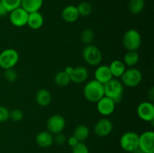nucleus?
Here are the masks:
<instances>
[{
    "instance_id": "9d476101",
    "label": "nucleus",
    "mask_w": 154,
    "mask_h": 153,
    "mask_svg": "<svg viewBox=\"0 0 154 153\" xmlns=\"http://www.w3.org/2000/svg\"><path fill=\"white\" fill-rule=\"evenodd\" d=\"M138 116L146 122L154 121V104L153 102L143 101L138 105L136 109Z\"/></svg>"
},
{
    "instance_id": "f3484780",
    "label": "nucleus",
    "mask_w": 154,
    "mask_h": 153,
    "mask_svg": "<svg viewBox=\"0 0 154 153\" xmlns=\"http://www.w3.org/2000/svg\"><path fill=\"white\" fill-rule=\"evenodd\" d=\"M36 144L42 148H48L54 144V134L48 130H42L35 136Z\"/></svg>"
},
{
    "instance_id": "423d86ee",
    "label": "nucleus",
    "mask_w": 154,
    "mask_h": 153,
    "mask_svg": "<svg viewBox=\"0 0 154 153\" xmlns=\"http://www.w3.org/2000/svg\"><path fill=\"white\" fill-rule=\"evenodd\" d=\"M20 56L13 48H8L0 52V67L3 69L13 68L19 62Z\"/></svg>"
},
{
    "instance_id": "412c9836",
    "label": "nucleus",
    "mask_w": 154,
    "mask_h": 153,
    "mask_svg": "<svg viewBox=\"0 0 154 153\" xmlns=\"http://www.w3.org/2000/svg\"><path fill=\"white\" fill-rule=\"evenodd\" d=\"M109 67L111 73L112 74L113 77L118 78L123 75L124 71L126 70V65L123 61L118 59H115L111 62L110 64L108 65Z\"/></svg>"
},
{
    "instance_id": "7ed1b4c3",
    "label": "nucleus",
    "mask_w": 154,
    "mask_h": 153,
    "mask_svg": "<svg viewBox=\"0 0 154 153\" xmlns=\"http://www.w3.org/2000/svg\"><path fill=\"white\" fill-rule=\"evenodd\" d=\"M142 42L141 35L138 30L130 28L124 33L123 37V45L127 51H137Z\"/></svg>"
},
{
    "instance_id": "a211bd4d",
    "label": "nucleus",
    "mask_w": 154,
    "mask_h": 153,
    "mask_svg": "<svg viewBox=\"0 0 154 153\" xmlns=\"http://www.w3.org/2000/svg\"><path fill=\"white\" fill-rule=\"evenodd\" d=\"M44 21V16L40 11L29 13L27 25L32 29L38 30L42 28Z\"/></svg>"
},
{
    "instance_id": "7c9ffc66",
    "label": "nucleus",
    "mask_w": 154,
    "mask_h": 153,
    "mask_svg": "<svg viewBox=\"0 0 154 153\" xmlns=\"http://www.w3.org/2000/svg\"><path fill=\"white\" fill-rule=\"evenodd\" d=\"M72 153H90L87 146L84 142H79L72 147Z\"/></svg>"
},
{
    "instance_id": "2f4dec72",
    "label": "nucleus",
    "mask_w": 154,
    "mask_h": 153,
    "mask_svg": "<svg viewBox=\"0 0 154 153\" xmlns=\"http://www.w3.org/2000/svg\"><path fill=\"white\" fill-rule=\"evenodd\" d=\"M10 118V110L6 106H0V122H5Z\"/></svg>"
},
{
    "instance_id": "6e6552de",
    "label": "nucleus",
    "mask_w": 154,
    "mask_h": 153,
    "mask_svg": "<svg viewBox=\"0 0 154 153\" xmlns=\"http://www.w3.org/2000/svg\"><path fill=\"white\" fill-rule=\"evenodd\" d=\"M64 71L69 76L71 82L77 84L85 82L89 76L88 70L84 66H67L65 68Z\"/></svg>"
},
{
    "instance_id": "f8f14e48",
    "label": "nucleus",
    "mask_w": 154,
    "mask_h": 153,
    "mask_svg": "<svg viewBox=\"0 0 154 153\" xmlns=\"http://www.w3.org/2000/svg\"><path fill=\"white\" fill-rule=\"evenodd\" d=\"M138 148L144 153H154V132L146 130L139 135Z\"/></svg>"
},
{
    "instance_id": "5701e85b",
    "label": "nucleus",
    "mask_w": 154,
    "mask_h": 153,
    "mask_svg": "<svg viewBox=\"0 0 154 153\" xmlns=\"http://www.w3.org/2000/svg\"><path fill=\"white\" fill-rule=\"evenodd\" d=\"M139 54L137 51H127L123 56V62L128 67L132 68L139 62Z\"/></svg>"
},
{
    "instance_id": "aec40b11",
    "label": "nucleus",
    "mask_w": 154,
    "mask_h": 153,
    "mask_svg": "<svg viewBox=\"0 0 154 153\" xmlns=\"http://www.w3.org/2000/svg\"><path fill=\"white\" fill-rule=\"evenodd\" d=\"M44 0H21V5L23 8L28 13L39 11L43 5Z\"/></svg>"
},
{
    "instance_id": "20e7f679",
    "label": "nucleus",
    "mask_w": 154,
    "mask_h": 153,
    "mask_svg": "<svg viewBox=\"0 0 154 153\" xmlns=\"http://www.w3.org/2000/svg\"><path fill=\"white\" fill-rule=\"evenodd\" d=\"M82 57L84 62L90 66H98L102 61V53L97 46L86 45L83 49Z\"/></svg>"
},
{
    "instance_id": "c85d7f7f",
    "label": "nucleus",
    "mask_w": 154,
    "mask_h": 153,
    "mask_svg": "<svg viewBox=\"0 0 154 153\" xmlns=\"http://www.w3.org/2000/svg\"><path fill=\"white\" fill-rule=\"evenodd\" d=\"M3 76L5 80L8 82H14L17 79V73L16 70L13 68H8L4 70Z\"/></svg>"
},
{
    "instance_id": "2eb2a0df",
    "label": "nucleus",
    "mask_w": 154,
    "mask_h": 153,
    "mask_svg": "<svg viewBox=\"0 0 154 153\" xmlns=\"http://www.w3.org/2000/svg\"><path fill=\"white\" fill-rule=\"evenodd\" d=\"M95 80L102 84H105L111 80L113 77L109 67L106 64H99L96 69L94 73Z\"/></svg>"
},
{
    "instance_id": "ddd939ff",
    "label": "nucleus",
    "mask_w": 154,
    "mask_h": 153,
    "mask_svg": "<svg viewBox=\"0 0 154 153\" xmlns=\"http://www.w3.org/2000/svg\"><path fill=\"white\" fill-rule=\"evenodd\" d=\"M113 128V122L109 118H102L96 122L93 127V130L96 136L99 137H105L112 132Z\"/></svg>"
},
{
    "instance_id": "9b49d317",
    "label": "nucleus",
    "mask_w": 154,
    "mask_h": 153,
    "mask_svg": "<svg viewBox=\"0 0 154 153\" xmlns=\"http://www.w3.org/2000/svg\"><path fill=\"white\" fill-rule=\"evenodd\" d=\"M29 13L22 7H19L9 12V20L16 27H23L27 25Z\"/></svg>"
},
{
    "instance_id": "f257e3e1",
    "label": "nucleus",
    "mask_w": 154,
    "mask_h": 153,
    "mask_svg": "<svg viewBox=\"0 0 154 153\" xmlns=\"http://www.w3.org/2000/svg\"><path fill=\"white\" fill-rule=\"evenodd\" d=\"M84 98L91 103H96L105 96L104 84L96 80H92L86 83L83 90Z\"/></svg>"
},
{
    "instance_id": "39448f33",
    "label": "nucleus",
    "mask_w": 154,
    "mask_h": 153,
    "mask_svg": "<svg viewBox=\"0 0 154 153\" xmlns=\"http://www.w3.org/2000/svg\"><path fill=\"white\" fill-rule=\"evenodd\" d=\"M121 82L123 86L134 88L141 83L142 80V73L136 68H129L126 69L121 76Z\"/></svg>"
},
{
    "instance_id": "f704fd0d",
    "label": "nucleus",
    "mask_w": 154,
    "mask_h": 153,
    "mask_svg": "<svg viewBox=\"0 0 154 153\" xmlns=\"http://www.w3.org/2000/svg\"><path fill=\"white\" fill-rule=\"evenodd\" d=\"M8 14V10H6V8H5V6H4V4H2V1L0 0V17L6 16Z\"/></svg>"
},
{
    "instance_id": "b1692460",
    "label": "nucleus",
    "mask_w": 154,
    "mask_h": 153,
    "mask_svg": "<svg viewBox=\"0 0 154 153\" xmlns=\"http://www.w3.org/2000/svg\"><path fill=\"white\" fill-rule=\"evenodd\" d=\"M144 6H145L144 0H129L128 8L132 14H139L143 11Z\"/></svg>"
},
{
    "instance_id": "a878e982",
    "label": "nucleus",
    "mask_w": 154,
    "mask_h": 153,
    "mask_svg": "<svg viewBox=\"0 0 154 153\" xmlns=\"http://www.w3.org/2000/svg\"><path fill=\"white\" fill-rule=\"evenodd\" d=\"M95 38V33L90 28H85L81 34V40L84 44H92Z\"/></svg>"
},
{
    "instance_id": "cd10ccee",
    "label": "nucleus",
    "mask_w": 154,
    "mask_h": 153,
    "mask_svg": "<svg viewBox=\"0 0 154 153\" xmlns=\"http://www.w3.org/2000/svg\"><path fill=\"white\" fill-rule=\"evenodd\" d=\"M1 1L8 13L20 7L21 5V0H1Z\"/></svg>"
},
{
    "instance_id": "473e14b6",
    "label": "nucleus",
    "mask_w": 154,
    "mask_h": 153,
    "mask_svg": "<svg viewBox=\"0 0 154 153\" xmlns=\"http://www.w3.org/2000/svg\"><path fill=\"white\" fill-rule=\"evenodd\" d=\"M66 140H67V138H66V135L63 134V132L54 135V142H56L57 145H63L66 143Z\"/></svg>"
},
{
    "instance_id": "1a4fd4ad",
    "label": "nucleus",
    "mask_w": 154,
    "mask_h": 153,
    "mask_svg": "<svg viewBox=\"0 0 154 153\" xmlns=\"http://www.w3.org/2000/svg\"><path fill=\"white\" fill-rule=\"evenodd\" d=\"M66 122L64 117L60 114H54L47 121V130L52 134L61 133L66 128Z\"/></svg>"
},
{
    "instance_id": "4be33fe9",
    "label": "nucleus",
    "mask_w": 154,
    "mask_h": 153,
    "mask_svg": "<svg viewBox=\"0 0 154 153\" xmlns=\"http://www.w3.org/2000/svg\"><path fill=\"white\" fill-rule=\"evenodd\" d=\"M73 136L79 142H84L90 136V128L86 124H79L74 130Z\"/></svg>"
},
{
    "instance_id": "c756f323",
    "label": "nucleus",
    "mask_w": 154,
    "mask_h": 153,
    "mask_svg": "<svg viewBox=\"0 0 154 153\" xmlns=\"http://www.w3.org/2000/svg\"><path fill=\"white\" fill-rule=\"evenodd\" d=\"M10 118L13 122H18L23 118V112L20 109H14L10 111Z\"/></svg>"
},
{
    "instance_id": "6ab92c4d",
    "label": "nucleus",
    "mask_w": 154,
    "mask_h": 153,
    "mask_svg": "<svg viewBox=\"0 0 154 153\" xmlns=\"http://www.w3.org/2000/svg\"><path fill=\"white\" fill-rule=\"evenodd\" d=\"M52 100L51 92L46 88H40L35 94V102L40 106H47Z\"/></svg>"
},
{
    "instance_id": "72a5a7b5",
    "label": "nucleus",
    "mask_w": 154,
    "mask_h": 153,
    "mask_svg": "<svg viewBox=\"0 0 154 153\" xmlns=\"http://www.w3.org/2000/svg\"><path fill=\"white\" fill-rule=\"evenodd\" d=\"M66 142L68 143V145L70 146L72 148V147L75 146V145H77V144L79 142V141H78V140H77L76 138L72 135V136H69V137L68 138L67 140H66Z\"/></svg>"
},
{
    "instance_id": "0eeeda50",
    "label": "nucleus",
    "mask_w": 154,
    "mask_h": 153,
    "mask_svg": "<svg viewBox=\"0 0 154 153\" xmlns=\"http://www.w3.org/2000/svg\"><path fill=\"white\" fill-rule=\"evenodd\" d=\"M139 134L135 131H126L120 139V147L125 152L132 153L134 150L138 148Z\"/></svg>"
},
{
    "instance_id": "c9c22d12",
    "label": "nucleus",
    "mask_w": 154,
    "mask_h": 153,
    "mask_svg": "<svg viewBox=\"0 0 154 153\" xmlns=\"http://www.w3.org/2000/svg\"><path fill=\"white\" fill-rule=\"evenodd\" d=\"M147 97H148L149 101L153 102L154 100V88L153 87H151V88L149 89L148 92H147Z\"/></svg>"
},
{
    "instance_id": "f03ea898",
    "label": "nucleus",
    "mask_w": 154,
    "mask_h": 153,
    "mask_svg": "<svg viewBox=\"0 0 154 153\" xmlns=\"http://www.w3.org/2000/svg\"><path fill=\"white\" fill-rule=\"evenodd\" d=\"M105 95L112 99L116 104L121 101L124 92V86L121 81L112 78L110 81L104 84Z\"/></svg>"
},
{
    "instance_id": "e433bc0d",
    "label": "nucleus",
    "mask_w": 154,
    "mask_h": 153,
    "mask_svg": "<svg viewBox=\"0 0 154 153\" xmlns=\"http://www.w3.org/2000/svg\"><path fill=\"white\" fill-rule=\"evenodd\" d=\"M132 153H144V152L142 151V150L140 149L139 148H136L135 150H134Z\"/></svg>"
},
{
    "instance_id": "bb28decb",
    "label": "nucleus",
    "mask_w": 154,
    "mask_h": 153,
    "mask_svg": "<svg viewBox=\"0 0 154 153\" xmlns=\"http://www.w3.org/2000/svg\"><path fill=\"white\" fill-rule=\"evenodd\" d=\"M77 8H78L79 15L82 16H89L92 13V10H93L92 4L88 2H81L77 6Z\"/></svg>"
},
{
    "instance_id": "dca6fc26",
    "label": "nucleus",
    "mask_w": 154,
    "mask_h": 153,
    "mask_svg": "<svg viewBox=\"0 0 154 153\" xmlns=\"http://www.w3.org/2000/svg\"><path fill=\"white\" fill-rule=\"evenodd\" d=\"M61 16L63 20L66 22L72 23L76 22L80 16L77 6L73 4L66 6L62 10Z\"/></svg>"
},
{
    "instance_id": "4468645a",
    "label": "nucleus",
    "mask_w": 154,
    "mask_h": 153,
    "mask_svg": "<svg viewBox=\"0 0 154 153\" xmlns=\"http://www.w3.org/2000/svg\"><path fill=\"white\" fill-rule=\"evenodd\" d=\"M117 104L107 96H103L99 101L96 102L97 111L103 116H111L115 110Z\"/></svg>"
},
{
    "instance_id": "393cba45",
    "label": "nucleus",
    "mask_w": 154,
    "mask_h": 153,
    "mask_svg": "<svg viewBox=\"0 0 154 153\" xmlns=\"http://www.w3.org/2000/svg\"><path fill=\"white\" fill-rule=\"evenodd\" d=\"M54 80L56 85L62 87L66 86L71 82L70 77L64 70H60L57 72L54 76Z\"/></svg>"
}]
</instances>
